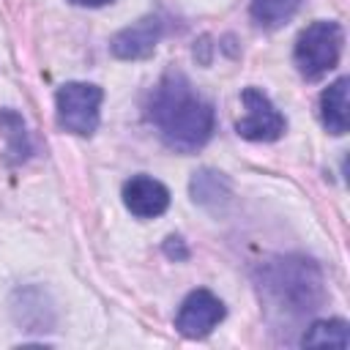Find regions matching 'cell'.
<instances>
[{
    "label": "cell",
    "instance_id": "obj_13",
    "mask_svg": "<svg viewBox=\"0 0 350 350\" xmlns=\"http://www.w3.org/2000/svg\"><path fill=\"white\" fill-rule=\"evenodd\" d=\"M164 252L170 254V257H186V249L180 246V238H167V243H164Z\"/></svg>",
    "mask_w": 350,
    "mask_h": 350
},
{
    "label": "cell",
    "instance_id": "obj_10",
    "mask_svg": "<svg viewBox=\"0 0 350 350\" xmlns=\"http://www.w3.org/2000/svg\"><path fill=\"white\" fill-rule=\"evenodd\" d=\"M298 5H301V0H252L249 11L260 27L273 30V27L284 25L298 11Z\"/></svg>",
    "mask_w": 350,
    "mask_h": 350
},
{
    "label": "cell",
    "instance_id": "obj_8",
    "mask_svg": "<svg viewBox=\"0 0 350 350\" xmlns=\"http://www.w3.org/2000/svg\"><path fill=\"white\" fill-rule=\"evenodd\" d=\"M320 120L325 131L345 134L347 131V77H339L331 82L320 96Z\"/></svg>",
    "mask_w": 350,
    "mask_h": 350
},
{
    "label": "cell",
    "instance_id": "obj_14",
    "mask_svg": "<svg viewBox=\"0 0 350 350\" xmlns=\"http://www.w3.org/2000/svg\"><path fill=\"white\" fill-rule=\"evenodd\" d=\"M68 3H74V5H88V8H98V5H107V3H112V0H68Z\"/></svg>",
    "mask_w": 350,
    "mask_h": 350
},
{
    "label": "cell",
    "instance_id": "obj_9",
    "mask_svg": "<svg viewBox=\"0 0 350 350\" xmlns=\"http://www.w3.org/2000/svg\"><path fill=\"white\" fill-rule=\"evenodd\" d=\"M191 200L205 205V208H219V202L230 200L227 178L221 172H213V170L194 172V178H191Z\"/></svg>",
    "mask_w": 350,
    "mask_h": 350
},
{
    "label": "cell",
    "instance_id": "obj_3",
    "mask_svg": "<svg viewBox=\"0 0 350 350\" xmlns=\"http://www.w3.org/2000/svg\"><path fill=\"white\" fill-rule=\"evenodd\" d=\"M104 90L93 82H66L55 96L57 126L77 137H90L98 129Z\"/></svg>",
    "mask_w": 350,
    "mask_h": 350
},
{
    "label": "cell",
    "instance_id": "obj_12",
    "mask_svg": "<svg viewBox=\"0 0 350 350\" xmlns=\"http://www.w3.org/2000/svg\"><path fill=\"white\" fill-rule=\"evenodd\" d=\"M0 126L5 129V137H8V159L22 161L30 153V142H27V134H25V120L16 112L3 109L0 112Z\"/></svg>",
    "mask_w": 350,
    "mask_h": 350
},
{
    "label": "cell",
    "instance_id": "obj_4",
    "mask_svg": "<svg viewBox=\"0 0 350 350\" xmlns=\"http://www.w3.org/2000/svg\"><path fill=\"white\" fill-rule=\"evenodd\" d=\"M241 101H243L246 115L235 123L238 137L252 139V142H273L284 134V129H287L284 115L271 104V98L262 90L246 88L241 93Z\"/></svg>",
    "mask_w": 350,
    "mask_h": 350
},
{
    "label": "cell",
    "instance_id": "obj_7",
    "mask_svg": "<svg viewBox=\"0 0 350 350\" xmlns=\"http://www.w3.org/2000/svg\"><path fill=\"white\" fill-rule=\"evenodd\" d=\"M123 205L137 219H156L170 208V191L150 175H134L123 183Z\"/></svg>",
    "mask_w": 350,
    "mask_h": 350
},
{
    "label": "cell",
    "instance_id": "obj_2",
    "mask_svg": "<svg viewBox=\"0 0 350 350\" xmlns=\"http://www.w3.org/2000/svg\"><path fill=\"white\" fill-rule=\"evenodd\" d=\"M342 44H345V30L339 22L331 19H317L312 25H306L295 41V52L293 60L301 71V77L306 79H320L323 74H328L342 55Z\"/></svg>",
    "mask_w": 350,
    "mask_h": 350
},
{
    "label": "cell",
    "instance_id": "obj_11",
    "mask_svg": "<svg viewBox=\"0 0 350 350\" xmlns=\"http://www.w3.org/2000/svg\"><path fill=\"white\" fill-rule=\"evenodd\" d=\"M301 345L304 347H323V345L347 347V323L345 320H317L301 336Z\"/></svg>",
    "mask_w": 350,
    "mask_h": 350
},
{
    "label": "cell",
    "instance_id": "obj_1",
    "mask_svg": "<svg viewBox=\"0 0 350 350\" xmlns=\"http://www.w3.org/2000/svg\"><path fill=\"white\" fill-rule=\"evenodd\" d=\"M148 120L167 148L178 153L200 150L216 126L211 101H205L180 71H167L148 98Z\"/></svg>",
    "mask_w": 350,
    "mask_h": 350
},
{
    "label": "cell",
    "instance_id": "obj_5",
    "mask_svg": "<svg viewBox=\"0 0 350 350\" xmlns=\"http://www.w3.org/2000/svg\"><path fill=\"white\" fill-rule=\"evenodd\" d=\"M224 320V304L211 293V290H191L178 314H175V328L186 339H202L208 336L219 323Z\"/></svg>",
    "mask_w": 350,
    "mask_h": 350
},
{
    "label": "cell",
    "instance_id": "obj_6",
    "mask_svg": "<svg viewBox=\"0 0 350 350\" xmlns=\"http://www.w3.org/2000/svg\"><path fill=\"white\" fill-rule=\"evenodd\" d=\"M161 27L164 25L159 16H142L134 25L118 30L109 41V49L120 60H142V57L153 55L159 38H161Z\"/></svg>",
    "mask_w": 350,
    "mask_h": 350
}]
</instances>
